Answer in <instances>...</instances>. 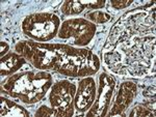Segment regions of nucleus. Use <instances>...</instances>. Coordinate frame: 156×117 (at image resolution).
Listing matches in <instances>:
<instances>
[{
	"mask_svg": "<svg viewBox=\"0 0 156 117\" xmlns=\"http://www.w3.org/2000/svg\"><path fill=\"white\" fill-rule=\"evenodd\" d=\"M129 116H154V112L150 111V109H148L147 107L138 105L132 109V111L129 113Z\"/></svg>",
	"mask_w": 156,
	"mask_h": 117,
	"instance_id": "14",
	"label": "nucleus"
},
{
	"mask_svg": "<svg viewBox=\"0 0 156 117\" xmlns=\"http://www.w3.org/2000/svg\"><path fill=\"white\" fill-rule=\"evenodd\" d=\"M136 85L131 81H125L119 87L118 93L115 98V102L112 104V110L107 113L110 116L123 115L127 108L132 104L133 99L136 95Z\"/></svg>",
	"mask_w": 156,
	"mask_h": 117,
	"instance_id": "9",
	"label": "nucleus"
},
{
	"mask_svg": "<svg viewBox=\"0 0 156 117\" xmlns=\"http://www.w3.org/2000/svg\"><path fill=\"white\" fill-rule=\"evenodd\" d=\"M97 89L95 80L90 77L82 79L78 84L74 99V108L78 112H85L94 104L96 99Z\"/></svg>",
	"mask_w": 156,
	"mask_h": 117,
	"instance_id": "8",
	"label": "nucleus"
},
{
	"mask_svg": "<svg viewBox=\"0 0 156 117\" xmlns=\"http://www.w3.org/2000/svg\"><path fill=\"white\" fill-rule=\"evenodd\" d=\"M84 18L87 21L92 22V23H98V24H102V23H106L110 20V15L107 12H103V11H90L85 14Z\"/></svg>",
	"mask_w": 156,
	"mask_h": 117,
	"instance_id": "13",
	"label": "nucleus"
},
{
	"mask_svg": "<svg viewBox=\"0 0 156 117\" xmlns=\"http://www.w3.org/2000/svg\"><path fill=\"white\" fill-rule=\"evenodd\" d=\"M155 11L136 8L115 24L104 46V61L120 75L140 77L149 73L155 57Z\"/></svg>",
	"mask_w": 156,
	"mask_h": 117,
	"instance_id": "1",
	"label": "nucleus"
},
{
	"mask_svg": "<svg viewBox=\"0 0 156 117\" xmlns=\"http://www.w3.org/2000/svg\"><path fill=\"white\" fill-rule=\"evenodd\" d=\"M96 25L87 19H70L62 24L58 36L62 39L71 42V45L78 47L87 46L96 33Z\"/></svg>",
	"mask_w": 156,
	"mask_h": 117,
	"instance_id": "5",
	"label": "nucleus"
},
{
	"mask_svg": "<svg viewBox=\"0 0 156 117\" xmlns=\"http://www.w3.org/2000/svg\"><path fill=\"white\" fill-rule=\"evenodd\" d=\"M36 116H58V114H57V111L52 108V107L48 108L47 106L43 105L36 112Z\"/></svg>",
	"mask_w": 156,
	"mask_h": 117,
	"instance_id": "15",
	"label": "nucleus"
},
{
	"mask_svg": "<svg viewBox=\"0 0 156 117\" xmlns=\"http://www.w3.org/2000/svg\"><path fill=\"white\" fill-rule=\"evenodd\" d=\"M52 82V76L47 72H23L2 82L1 91L23 103L34 104L44 98Z\"/></svg>",
	"mask_w": 156,
	"mask_h": 117,
	"instance_id": "3",
	"label": "nucleus"
},
{
	"mask_svg": "<svg viewBox=\"0 0 156 117\" xmlns=\"http://www.w3.org/2000/svg\"><path fill=\"white\" fill-rule=\"evenodd\" d=\"M25 63V58L20 54L9 53L5 56L1 57V76H9L16 73L18 69H21Z\"/></svg>",
	"mask_w": 156,
	"mask_h": 117,
	"instance_id": "11",
	"label": "nucleus"
},
{
	"mask_svg": "<svg viewBox=\"0 0 156 117\" xmlns=\"http://www.w3.org/2000/svg\"><path fill=\"white\" fill-rule=\"evenodd\" d=\"M0 108L1 116H29V112L22 106L2 96L0 99Z\"/></svg>",
	"mask_w": 156,
	"mask_h": 117,
	"instance_id": "12",
	"label": "nucleus"
},
{
	"mask_svg": "<svg viewBox=\"0 0 156 117\" xmlns=\"http://www.w3.org/2000/svg\"><path fill=\"white\" fill-rule=\"evenodd\" d=\"M132 3L133 0H114V1H110V5L115 9L126 8Z\"/></svg>",
	"mask_w": 156,
	"mask_h": 117,
	"instance_id": "16",
	"label": "nucleus"
},
{
	"mask_svg": "<svg viewBox=\"0 0 156 117\" xmlns=\"http://www.w3.org/2000/svg\"><path fill=\"white\" fill-rule=\"evenodd\" d=\"M59 26V18L50 12L29 15L22 22V30L25 35L42 43L54 38L58 33Z\"/></svg>",
	"mask_w": 156,
	"mask_h": 117,
	"instance_id": "4",
	"label": "nucleus"
},
{
	"mask_svg": "<svg viewBox=\"0 0 156 117\" xmlns=\"http://www.w3.org/2000/svg\"><path fill=\"white\" fill-rule=\"evenodd\" d=\"M0 45H1V57H3L6 55L7 51L9 50V46L6 43H4V42H1Z\"/></svg>",
	"mask_w": 156,
	"mask_h": 117,
	"instance_id": "17",
	"label": "nucleus"
},
{
	"mask_svg": "<svg viewBox=\"0 0 156 117\" xmlns=\"http://www.w3.org/2000/svg\"><path fill=\"white\" fill-rule=\"evenodd\" d=\"M115 87V81L109 75L102 73L99 77V88L97 99L87 113V116H105L109 109L112 94Z\"/></svg>",
	"mask_w": 156,
	"mask_h": 117,
	"instance_id": "7",
	"label": "nucleus"
},
{
	"mask_svg": "<svg viewBox=\"0 0 156 117\" xmlns=\"http://www.w3.org/2000/svg\"><path fill=\"white\" fill-rule=\"evenodd\" d=\"M16 51L37 69H53L69 77H87L96 74L100 61L92 51L66 44L22 41Z\"/></svg>",
	"mask_w": 156,
	"mask_h": 117,
	"instance_id": "2",
	"label": "nucleus"
},
{
	"mask_svg": "<svg viewBox=\"0 0 156 117\" xmlns=\"http://www.w3.org/2000/svg\"><path fill=\"white\" fill-rule=\"evenodd\" d=\"M75 94L76 86L70 81L62 80L52 86L49 101L58 117H70L74 114Z\"/></svg>",
	"mask_w": 156,
	"mask_h": 117,
	"instance_id": "6",
	"label": "nucleus"
},
{
	"mask_svg": "<svg viewBox=\"0 0 156 117\" xmlns=\"http://www.w3.org/2000/svg\"><path fill=\"white\" fill-rule=\"evenodd\" d=\"M105 5L104 0H89V1H84V0H67L62 3L60 11L62 14L67 15V16H73V15L80 14L84 11V9H90V11H98L99 8H103Z\"/></svg>",
	"mask_w": 156,
	"mask_h": 117,
	"instance_id": "10",
	"label": "nucleus"
}]
</instances>
